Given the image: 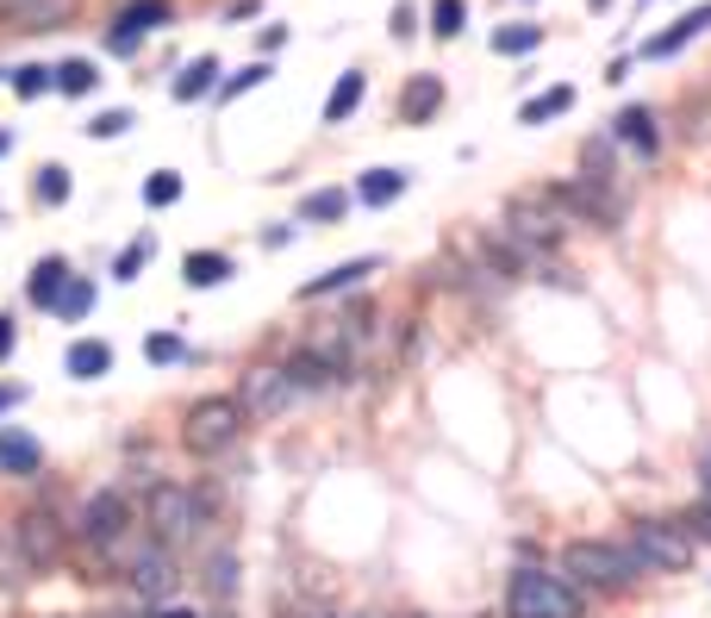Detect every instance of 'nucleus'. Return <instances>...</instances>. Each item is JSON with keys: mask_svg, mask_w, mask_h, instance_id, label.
I'll return each instance as SVG.
<instances>
[{"mask_svg": "<svg viewBox=\"0 0 711 618\" xmlns=\"http://www.w3.org/2000/svg\"><path fill=\"white\" fill-rule=\"evenodd\" d=\"M144 531L157 543H169V550H181V543H194L206 531V519H213V507H206L200 488H181V481H157L150 488V500H144Z\"/></svg>", "mask_w": 711, "mask_h": 618, "instance_id": "1", "label": "nucleus"}, {"mask_svg": "<svg viewBox=\"0 0 711 618\" xmlns=\"http://www.w3.org/2000/svg\"><path fill=\"white\" fill-rule=\"evenodd\" d=\"M69 531H76V543L88 556H126L131 531H138V512H131V500L119 488H95L81 500V512L69 519Z\"/></svg>", "mask_w": 711, "mask_h": 618, "instance_id": "2", "label": "nucleus"}, {"mask_svg": "<svg viewBox=\"0 0 711 618\" xmlns=\"http://www.w3.org/2000/svg\"><path fill=\"white\" fill-rule=\"evenodd\" d=\"M562 581H581V587H600V594H624L631 581H643L636 556L624 543H605V538H574L562 550Z\"/></svg>", "mask_w": 711, "mask_h": 618, "instance_id": "3", "label": "nucleus"}, {"mask_svg": "<svg viewBox=\"0 0 711 618\" xmlns=\"http://www.w3.org/2000/svg\"><path fill=\"white\" fill-rule=\"evenodd\" d=\"M244 406H237L231 394H206V400H194L188 412H181V450L188 457H225V450L244 438Z\"/></svg>", "mask_w": 711, "mask_h": 618, "instance_id": "4", "label": "nucleus"}, {"mask_svg": "<svg viewBox=\"0 0 711 618\" xmlns=\"http://www.w3.org/2000/svg\"><path fill=\"white\" fill-rule=\"evenodd\" d=\"M506 618H586V606L574 594V581H562V575L519 569L506 581Z\"/></svg>", "mask_w": 711, "mask_h": 618, "instance_id": "5", "label": "nucleus"}, {"mask_svg": "<svg viewBox=\"0 0 711 618\" xmlns=\"http://www.w3.org/2000/svg\"><path fill=\"white\" fill-rule=\"evenodd\" d=\"M624 550L636 556V569H643V575H680V569H693V538H687L674 519H636Z\"/></svg>", "mask_w": 711, "mask_h": 618, "instance_id": "6", "label": "nucleus"}, {"mask_svg": "<svg viewBox=\"0 0 711 618\" xmlns=\"http://www.w3.org/2000/svg\"><path fill=\"white\" fill-rule=\"evenodd\" d=\"M126 587L138 594V600H150V606H162L181 587V569H175V550L169 543H157V538H131L126 543Z\"/></svg>", "mask_w": 711, "mask_h": 618, "instance_id": "7", "label": "nucleus"}, {"mask_svg": "<svg viewBox=\"0 0 711 618\" xmlns=\"http://www.w3.org/2000/svg\"><path fill=\"white\" fill-rule=\"evenodd\" d=\"M231 400L244 406V419H282L300 400V388H294V375L282 363H256V369H244V388Z\"/></svg>", "mask_w": 711, "mask_h": 618, "instance_id": "8", "label": "nucleus"}, {"mask_svg": "<svg viewBox=\"0 0 711 618\" xmlns=\"http://www.w3.org/2000/svg\"><path fill=\"white\" fill-rule=\"evenodd\" d=\"M13 531H19V543H26V562H32V575H50L57 562H63V550H69V524L57 519L50 507H26V512H13Z\"/></svg>", "mask_w": 711, "mask_h": 618, "instance_id": "9", "label": "nucleus"}, {"mask_svg": "<svg viewBox=\"0 0 711 618\" xmlns=\"http://www.w3.org/2000/svg\"><path fill=\"white\" fill-rule=\"evenodd\" d=\"M157 26H169V0H131L126 13L107 26V50H119V57H131V50L144 45V38L157 32Z\"/></svg>", "mask_w": 711, "mask_h": 618, "instance_id": "10", "label": "nucleus"}, {"mask_svg": "<svg viewBox=\"0 0 711 618\" xmlns=\"http://www.w3.org/2000/svg\"><path fill=\"white\" fill-rule=\"evenodd\" d=\"M375 269H387L381 256H349V263H337L332 275H313V282L300 287V301H325V294H349V287H363Z\"/></svg>", "mask_w": 711, "mask_h": 618, "instance_id": "11", "label": "nucleus"}, {"mask_svg": "<svg viewBox=\"0 0 711 618\" xmlns=\"http://www.w3.org/2000/svg\"><path fill=\"white\" fill-rule=\"evenodd\" d=\"M45 469V444H38L32 431H19V425H0V475H38Z\"/></svg>", "mask_w": 711, "mask_h": 618, "instance_id": "12", "label": "nucleus"}, {"mask_svg": "<svg viewBox=\"0 0 711 618\" xmlns=\"http://www.w3.org/2000/svg\"><path fill=\"white\" fill-rule=\"evenodd\" d=\"M699 32H711V0H705V7H687V13H680L674 26H668V32H655V38H649V45H643V57H674V50H687Z\"/></svg>", "mask_w": 711, "mask_h": 618, "instance_id": "13", "label": "nucleus"}, {"mask_svg": "<svg viewBox=\"0 0 711 618\" xmlns=\"http://www.w3.org/2000/svg\"><path fill=\"white\" fill-rule=\"evenodd\" d=\"M437 107H443V81L437 76H412L406 88H399V126H425Z\"/></svg>", "mask_w": 711, "mask_h": 618, "instance_id": "14", "label": "nucleus"}, {"mask_svg": "<svg viewBox=\"0 0 711 618\" xmlns=\"http://www.w3.org/2000/svg\"><path fill=\"white\" fill-rule=\"evenodd\" d=\"M237 275V263L225 251H194V256H181V282L188 287H225Z\"/></svg>", "mask_w": 711, "mask_h": 618, "instance_id": "15", "label": "nucleus"}, {"mask_svg": "<svg viewBox=\"0 0 711 618\" xmlns=\"http://www.w3.org/2000/svg\"><path fill=\"white\" fill-rule=\"evenodd\" d=\"M363 95H368V76H363V69H344V76H337V88L325 95V126H344V119H356Z\"/></svg>", "mask_w": 711, "mask_h": 618, "instance_id": "16", "label": "nucleus"}, {"mask_svg": "<svg viewBox=\"0 0 711 618\" xmlns=\"http://www.w3.org/2000/svg\"><path fill=\"white\" fill-rule=\"evenodd\" d=\"M69 256H38L32 263V282H26V294H32V306H57V294H63V282H69Z\"/></svg>", "mask_w": 711, "mask_h": 618, "instance_id": "17", "label": "nucleus"}, {"mask_svg": "<svg viewBox=\"0 0 711 618\" xmlns=\"http://www.w3.org/2000/svg\"><path fill=\"white\" fill-rule=\"evenodd\" d=\"M63 369L76 381H100L112 369V344H100V337H76V344H69V356H63Z\"/></svg>", "mask_w": 711, "mask_h": 618, "instance_id": "18", "label": "nucleus"}, {"mask_svg": "<svg viewBox=\"0 0 711 618\" xmlns=\"http://www.w3.org/2000/svg\"><path fill=\"white\" fill-rule=\"evenodd\" d=\"M32 581V562H26V543H19L13 519H0V587H26Z\"/></svg>", "mask_w": 711, "mask_h": 618, "instance_id": "19", "label": "nucleus"}, {"mask_svg": "<svg viewBox=\"0 0 711 618\" xmlns=\"http://www.w3.org/2000/svg\"><path fill=\"white\" fill-rule=\"evenodd\" d=\"M349 213V194L344 188H313L300 206H294V219H306V225H337Z\"/></svg>", "mask_w": 711, "mask_h": 618, "instance_id": "20", "label": "nucleus"}, {"mask_svg": "<svg viewBox=\"0 0 711 618\" xmlns=\"http://www.w3.org/2000/svg\"><path fill=\"white\" fill-rule=\"evenodd\" d=\"M569 107H574V88H569V81H555V88H543V95L524 100L519 119H524V126H550V119H562Z\"/></svg>", "mask_w": 711, "mask_h": 618, "instance_id": "21", "label": "nucleus"}, {"mask_svg": "<svg viewBox=\"0 0 711 618\" xmlns=\"http://www.w3.org/2000/svg\"><path fill=\"white\" fill-rule=\"evenodd\" d=\"M63 0H0V26H57Z\"/></svg>", "mask_w": 711, "mask_h": 618, "instance_id": "22", "label": "nucleus"}, {"mask_svg": "<svg viewBox=\"0 0 711 618\" xmlns=\"http://www.w3.org/2000/svg\"><path fill=\"white\" fill-rule=\"evenodd\" d=\"M219 88V57H194L181 76H175V100H206Z\"/></svg>", "mask_w": 711, "mask_h": 618, "instance_id": "23", "label": "nucleus"}, {"mask_svg": "<svg viewBox=\"0 0 711 618\" xmlns=\"http://www.w3.org/2000/svg\"><path fill=\"white\" fill-rule=\"evenodd\" d=\"M406 194V169H368L363 182H356V200L363 206H387Z\"/></svg>", "mask_w": 711, "mask_h": 618, "instance_id": "24", "label": "nucleus"}, {"mask_svg": "<svg viewBox=\"0 0 711 618\" xmlns=\"http://www.w3.org/2000/svg\"><path fill=\"white\" fill-rule=\"evenodd\" d=\"M612 138L618 144H636L643 157H655V126H649V107H624V112H618Z\"/></svg>", "mask_w": 711, "mask_h": 618, "instance_id": "25", "label": "nucleus"}, {"mask_svg": "<svg viewBox=\"0 0 711 618\" xmlns=\"http://www.w3.org/2000/svg\"><path fill=\"white\" fill-rule=\"evenodd\" d=\"M50 88H63V95H95L100 88V69L88 57H69V63L50 69Z\"/></svg>", "mask_w": 711, "mask_h": 618, "instance_id": "26", "label": "nucleus"}, {"mask_svg": "<svg viewBox=\"0 0 711 618\" xmlns=\"http://www.w3.org/2000/svg\"><path fill=\"white\" fill-rule=\"evenodd\" d=\"M206 594H213V600H231L237 594V581H244V569H237V556L231 550H219V556H206Z\"/></svg>", "mask_w": 711, "mask_h": 618, "instance_id": "27", "label": "nucleus"}, {"mask_svg": "<svg viewBox=\"0 0 711 618\" xmlns=\"http://www.w3.org/2000/svg\"><path fill=\"white\" fill-rule=\"evenodd\" d=\"M537 45H543V26H531V19H512V26L493 32V50H500V57H531Z\"/></svg>", "mask_w": 711, "mask_h": 618, "instance_id": "28", "label": "nucleus"}, {"mask_svg": "<svg viewBox=\"0 0 711 618\" xmlns=\"http://www.w3.org/2000/svg\"><path fill=\"white\" fill-rule=\"evenodd\" d=\"M50 313H57V318H69V325H76V318H88V313H95V282H81V275H69V282H63V294H57V306H50Z\"/></svg>", "mask_w": 711, "mask_h": 618, "instance_id": "29", "label": "nucleus"}, {"mask_svg": "<svg viewBox=\"0 0 711 618\" xmlns=\"http://www.w3.org/2000/svg\"><path fill=\"white\" fill-rule=\"evenodd\" d=\"M69 188H76V182H69L63 163H45V169L32 175V200H38V206H63Z\"/></svg>", "mask_w": 711, "mask_h": 618, "instance_id": "30", "label": "nucleus"}, {"mask_svg": "<svg viewBox=\"0 0 711 618\" xmlns=\"http://www.w3.org/2000/svg\"><path fill=\"white\" fill-rule=\"evenodd\" d=\"M144 356H150L157 369H169V363H188V344H181L175 332H150L144 337Z\"/></svg>", "mask_w": 711, "mask_h": 618, "instance_id": "31", "label": "nucleus"}, {"mask_svg": "<svg viewBox=\"0 0 711 618\" xmlns=\"http://www.w3.org/2000/svg\"><path fill=\"white\" fill-rule=\"evenodd\" d=\"M13 95L19 100H38V95H50V63H26V69H13Z\"/></svg>", "mask_w": 711, "mask_h": 618, "instance_id": "32", "label": "nucleus"}, {"mask_svg": "<svg viewBox=\"0 0 711 618\" xmlns=\"http://www.w3.org/2000/svg\"><path fill=\"white\" fill-rule=\"evenodd\" d=\"M175 200H181V175L175 169H157L144 182V206H175Z\"/></svg>", "mask_w": 711, "mask_h": 618, "instance_id": "33", "label": "nucleus"}, {"mask_svg": "<svg viewBox=\"0 0 711 618\" xmlns=\"http://www.w3.org/2000/svg\"><path fill=\"white\" fill-rule=\"evenodd\" d=\"M269 76H275L269 63H244V69H237L231 81H219V95H225V100H237V95H250V88H263V81H269Z\"/></svg>", "mask_w": 711, "mask_h": 618, "instance_id": "34", "label": "nucleus"}, {"mask_svg": "<svg viewBox=\"0 0 711 618\" xmlns=\"http://www.w3.org/2000/svg\"><path fill=\"white\" fill-rule=\"evenodd\" d=\"M605 175H612V144L593 138V144L581 150V182H605Z\"/></svg>", "mask_w": 711, "mask_h": 618, "instance_id": "35", "label": "nucleus"}, {"mask_svg": "<svg viewBox=\"0 0 711 618\" xmlns=\"http://www.w3.org/2000/svg\"><path fill=\"white\" fill-rule=\"evenodd\" d=\"M462 19H468V0H437V7H431V26H437V38H456Z\"/></svg>", "mask_w": 711, "mask_h": 618, "instance_id": "36", "label": "nucleus"}, {"mask_svg": "<svg viewBox=\"0 0 711 618\" xmlns=\"http://www.w3.org/2000/svg\"><path fill=\"white\" fill-rule=\"evenodd\" d=\"M131 119H138L131 107H112V112H100V119H88V138H126Z\"/></svg>", "mask_w": 711, "mask_h": 618, "instance_id": "37", "label": "nucleus"}, {"mask_svg": "<svg viewBox=\"0 0 711 618\" xmlns=\"http://www.w3.org/2000/svg\"><path fill=\"white\" fill-rule=\"evenodd\" d=\"M144 256H150V238H138L131 251H119V263H112V282H138V275H144Z\"/></svg>", "mask_w": 711, "mask_h": 618, "instance_id": "38", "label": "nucleus"}, {"mask_svg": "<svg viewBox=\"0 0 711 618\" xmlns=\"http://www.w3.org/2000/svg\"><path fill=\"white\" fill-rule=\"evenodd\" d=\"M674 524H680V531H687L693 543H711V500H705V507H693L687 519H674Z\"/></svg>", "mask_w": 711, "mask_h": 618, "instance_id": "39", "label": "nucleus"}, {"mask_svg": "<svg viewBox=\"0 0 711 618\" xmlns=\"http://www.w3.org/2000/svg\"><path fill=\"white\" fill-rule=\"evenodd\" d=\"M412 32H418V7H412V0H399V7H394V38L406 45Z\"/></svg>", "mask_w": 711, "mask_h": 618, "instance_id": "40", "label": "nucleus"}, {"mask_svg": "<svg viewBox=\"0 0 711 618\" xmlns=\"http://www.w3.org/2000/svg\"><path fill=\"white\" fill-rule=\"evenodd\" d=\"M13 350H19V318H13V313H0V363H7Z\"/></svg>", "mask_w": 711, "mask_h": 618, "instance_id": "41", "label": "nucleus"}, {"mask_svg": "<svg viewBox=\"0 0 711 618\" xmlns=\"http://www.w3.org/2000/svg\"><path fill=\"white\" fill-rule=\"evenodd\" d=\"M19 400H26V388H19V381H0V412H13Z\"/></svg>", "mask_w": 711, "mask_h": 618, "instance_id": "42", "label": "nucleus"}, {"mask_svg": "<svg viewBox=\"0 0 711 618\" xmlns=\"http://www.w3.org/2000/svg\"><path fill=\"white\" fill-rule=\"evenodd\" d=\"M150 618H200V612H194V606H169V600H162V606H150Z\"/></svg>", "mask_w": 711, "mask_h": 618, "instance_id": "43", "label": "nucleus"}, {"mask_svg": "<svg viewBox=\"0 0 711 618\" xmlns=\"http://www.w3.org/2000/svg\"><path fill=\"white\" fill-rule=\"evenodd\" d=\"M287 45V26H263V50H282Z\"/></svg>", "mask_w": 711, "mask_h": 618, "instance_id": "44", "label": "nucleus"}, {"mask_svg": "<svg viewBox=\"0 0 711 618\" xmlns=\"http://www.w3.org/2000/svg\"><path fill=\"white\" fill-rule=\"evenodd\" d=\"M699 475H705V500H711V450H705V469H699Z\"/></svg>", "mask_w": 711, "mask_h": 618, "instance_id": "45", "label": "nucleus"}, {"mask_svg": "<svg viewBox=\"0 0 711 618\" xmlns=\"http://www.w3.org/2000/svg\"><path fill=\"white\" fill-rule=\"evenodd\" d=\"M7 144H13V138H7V131H0V157H7Z\"/></svg>", "mask_w": 711, "mask_h": 618, "instance_id": "46", "label": "nucleus"}, {"mask_svg": "<svg viewBox=\"0 0 711 618\" xmlns=\"http://www.w3.org/2000/svg\"><path fill=\"white\" fill-rule=\"evenodd\" d=\"M0 81H7V69H0Z\"/></svg>", "mask_w": 711, "mask_h": 618, "instance_id": "47", "label": "nucleus"}]
</instances>
